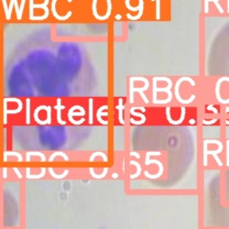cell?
I'll return each mask as SVG.
<instances>
[{
    "label": "cell",
    "instance_id": "1",
    "mask_svg": "<svg viewBox=\"0 0 229 229\" xmlns=\"http://www.w3.org/2000/svg\"><path fill=\"white\" fill-rule=\"evenodd\" d=\"M224 151V146L218 140H205L203 141V164L204 166H207V158L208 155L214 156L215 161L217 162L219 166H222V162L219 160L218 154Z\"/></svg>",
    "mask_w": 229,
    "mask_h": 229
},
{
    "label": "cell",
    "instance_id": "2",
    "mask_svg": "<svg viewBox=\"0 0 229 229\" xmlns=\"http://www.w3.org/2000/svg\"><path fill=\"white\" fill-rule=\"evenodd\" d=\"M124 4H126L127 9H129V10L138 11V15H135V17H132L131 15L127 13L126 17L129 20H139L142 17V15H143V7H144V0H126Z\"/></svg>",
    "mask_w": 229,
    "mask_h": 229
},
{
    "label": "cell",
    "instance_id": "3",
    "mask_svg": "<svg viewBox=\"0 0 229 229\" xmlns=\"http://www.w3.org/2000/svg\"><path fill=\"white\" fill-rule=\"evenodd\" d=\"M150 155H161V152H159V151H155V152H153V151L150 152V151H148V152L146 153V161H144V164H146V165H149V164H158L159 167H160V170H159V172H158L156 174H149V172L146 171L144 172V175H146L148 178H159L163 174L164 165L163 163L159 160H150Z\"/></svg>",
    "mask_w": 229,
    "mask_h": 229
},
{
    "label": "cell",
    "instance_id": "4",
    "mask_svg": "<svg viewBox=\"0 0 229 229\" xmlns=\"http://www.w3.org/2000/svg\"><path fill=\"white\" fill-rule=\"evenodd\" d=\"M183 82H189L192 86H195L196 83H195V80H193V78H191V77L184 76V77H181L180 80H177V82L175 84V96H176V100H177L178 102H181V104L187 105V104H191L192 102H194V99L196 98V96H195V95H192L189 99H183L182 97H181V95H180V86H181V84H182Z\"/></svg>",
    "mask_w": 229,
    "mask_h": 229
},
{
    "label": "cell",
    "instance_id": "5",
    "mask_svg": "<svg viewBox=\"0 0 229 229\" xmlns=\"http://www.w3.org/2000/svg\"><path fill=\"white\" fill-rule=\"evenodd\" d=\"M135 80H133L132 77L129 80V102H130V104H133V102H135V97H133V94H135V91L141 95V97H142V99H143L144 104H149V99L147 98V96L144 95V91L149 88L150 83H144V86H143V87L135 88V86H133V83H135Z\"/></svg>",
    "mask_w": 229,
    "mask_h": 229
},
{
    "label": "cell",
    "instance_id": "6",
    "mask_svg": "<svg viewBox=\"0 0 229 229\" xmlns=\"http://www.w3.org/2000/svg\"><path fill=\"white\" fill-rule=\"evenodd\" d=\"M76 108H77V105L76 106H73V107H71V109H69L68 113H67V119L71 121V124H82L84 121H85V119H84V118H82L80 121H77V120L74 119V116H82V117H83L86 113H84V111L75 113V111H76Z\"/></svg>",
    "mask_w": 229,
    "mask_h": 229
},
{
    "label": "cell",
    "instance_id": "7",
    "mask_svg": "<svg viewBox=\"0 0 229 229\" xmlns=\"http://www.w3.org/2000/svg\"><path fill=\"white\" fill-rule=\"evenodd\" d=\"M170 110H171V107H169V106H167L166 109H165L167 121H169L170 124H183V121H184V119H185V113H186L185 107H184V106H182V107H181V117H180V119H178V120H173V119H172Z\"/></svg>",
    "mask_w": 229,
    "mask_h": 229
},
{
    "label": "cell",
    "instance_id": "8",
    "mask_svg": "<svg viewBox=\"0 0 229 229\" xmlns=\"http://www.w3.org/2000/svg\"><path fill=\"white\" fill-rule=\"evenodd\" d=\"M56 1H57V0H53V1H52L51 10H52V13H53V17L56 18L57 20H63V21H64V20H67L68 18H71L72 15H73V12H72V11H68L65 15H58L57 11H56ZM72 1H73V0H67V2H68V4H71Z\"/></svg>",
    "mask_w": 229,
    "mask_h": 229
},
{
    "label": "cell",
    "instance_id": "9",
    "mask_svg": "<svg viewBox=\"0 0 229 229\" xmlns=\"http://www.w3.org/2000/svg\"><path fill=\"white\" fill-rule=\"evenodd\" d=\"M65 108V106L62 105V99L61 98H57L56 100V106H54V109L56 110V119H57V122L60 124H66V121L65 120L62 119V110Z\"/></svg>",
    "mask_w": 229,
    "mask_h": 229
},
{
    "label": "cell",
    "instance_id": "10",
    "mask_svg": "<svg viewBox=\"0 0 229 229\" xmlns=\"http://www.w3.org/2000/svg\"><path fill=\"white\" fill-rule=\"evenodd\" d=\"M107 110H108V106L104 105V106H102L98 110H97V115H96V116H97V120H98L102 124H104V126H107V124H108V121H107V120L105 121V120L102 119V116H106V117L108 116Z\"/></svg>",
    "mask_w": 229,
    "mask_h": 229
},
{
    "label": "cell",
    "instance_id": "11",
    "mask_svg": "<svg viewBox=\"0 0 229 229\" xmlns=\"http://www.w3.org/2000/svg\"><path fill=\"white\" fill-rule=\"evenodd\" d=\"M115 108L118 110V119H119V124H124V100H122V98L118 99V106H116Z\"/></svg>",
    "mask_w": 229,
    "mask_h": 229
},
{
    "label": "cell",
    "instance_id": "12",
    "mask_svg": "<svg viewBox=\"0 0 229 229\" xmlns=\"http://www.w3.org/2000/svg\"><path fill=\"white\" fill-rule=\"evenodd\" d=\"M13 1V7L15 8V13H17V19L21 20L22 13H23V9H24V4H26V0H21V4L19 6L17 0H12Z\"/></svg>",
    "mask_w": 229,
    "mask_h": 229
},
{
    "label": "cell",
    "instance_id": "13",
    "mask_svg": "<svg viewBox=\"0 0 229 229\" xmlns=\"http://www.w3.org/2000/svg\"><path fill=\"white\" fill-rule=\"evenodd\" d=\"M31 171V169L30 167H27L26 169V177L27 178H42L43 176H45V173H46V170H45V167H41V173L40 174H35V175H32L30 173Z\"/></svg>",
    "mask_w": 229,
    "mask_h": 229
},
{
    "label": "cell",
    "instance_id": "14",
    "mask_svg": "<svg viewBox=\"0 0 229 229\" xmlns=\"http://www.w3.org/2000/svg\"><path fill=\"white\" fill-rule=\"evenodd\" d=\"M32 155H37V156H40L41 158V162H46L47 159H46V156H45V154L42 152H27V162H30V158Z\"/></svg>",
    "mask_w": 229,
    "mask_h": 229
},
{
    "label": "cell",
    "instance_id": "15",
    "mask_svg": "<svg viewBox=\"0 0 229 229\" xmlns=\"http://www.w3.org/2000/svg\"><path fill=\"white\" fill-rule=\"evenodd\" d=\"M89 173H91V175L94 178H97V180H99V178L105 177L106 175H107V173H108V167H104V172H102V174H96V173H95L94 167H89Z\"/></svg>",
    "mask_w": 229,
    "mask_h": 229
},
{
    "label": "cell",
    "instance_id": "16",
    "mask_svg": "<svg viewBox=\"0 0 229 229\" xmlns=\"http://www.w3.org/2000/svg\"><path fill=\"white\" fill-rule=\"evenodd\" d=\"M130 164L131 165H135V166H137V172H135V174H130L129 175V177L131 178V180H133V178H137L138 176H140V174H141V165L137 162V161H130Z\"/></svg>",
    "mask_w": 229,
    "mask_h": 229
},
{
    "label": "cell",
    "instance_id": "17",
    "mask_svg": "<svg viewBox=\"0 0 229 229\" xmlns=\"http://www.w3.org/2000/svg\"><path fill=\"white\" fill-rule=\"evenodd\" d=\"M8 155L17 156V158H18V160H19V162H22V161H23V158H22V155L19 152H13V151H4V161H7Z\"/></svg>",
    "mask_w": 229,
    "mask_h": 229
},
{
    "label": "cell",
    "instance_id": "18",
    "mask_svg": "<svg viewBox=\"0 0 229 229\" xmlns=\"http://www.w3.org/2000/svg\"><path fill=\"white\" fill-rule=\"evenodd\" d=\"M49 172H50V174H51V176H53L54 178H64L65 176H67L68 175V170H65V171L63 172L62 174H56L54 171H53V169L52 167H49Z\"/></svg>",
    "mask_w": 229,
    "mask_h": 229
},
{
    "label": "cell",
    "instance_id": "19",
    "mask_svg": "<svg viewBox=\"0 0 229 229\" xmlns=\"http://www.w3.org/2000/svg\"><path fill=\"white\" fill-rule=\"evenodd\" d=\"M56 156H62V158L65 161H68L69 160L68 156L66 155L64 152H55V153H53V154H51V156L49 158V160H47V161H49V162H53V161L55 160V158H56Z\"/></svg>",
    "mask_w": 229,
    "mask_h": 229
},
{
    "label": "cell",
    "instance_id": "20",
    "mask_svg": "<svg viewBox=\"0 0 229 229\" xmlns=\"http://www.w3.org/2000/svg\"><path fill=\"white\" fill-rule=\"evenodd\" d=\"M95 156H102V161H104V162H107V161H108V158H107V155H106L105 153H102V152H94L91 155V158H89V162H93V161L95 160Z\"/></svg>",
    "mask_w": 229,
    "mask_h": 229
},
{
    "label": "cell",
    "instance_id": "21",
    "mask_svg": "<svg viewBox=\"0 0 229 229\" xmlns=\"http://www.w3.org/2000/svg\"><path fill=\"white\" fill-rule=\"evenodd\" d=\"M93 102H94V99L89 98L88 100V108H89V113H88V122L89 124H93Z\"/></svg>",
    "mask_w": 229,
    "mask_h": 229
},
{
    "label": "cell",
    "instance_id": "22",
    "mask_svg": "<svg viewBox=\"0 0 229 229\" xmlns=\"http://www.w3.org/2000/svg\"><path fill=\"white\" fill-rule=\"evenodd\" d=\"M30 98H27L26 99V105H27V110H26V121H27V124H30Z\"/></svg>",
    "mask_w": 229,
    "mask_h": 229
},
{
    "label": "cell",
    "instance_id": "23",
    "mask_svg": "<svg viewBox=\"0 0 229 229\" xmlns=\"http://www.w3.org/2000/svg\"><path fill=\"white\" fill-rule=\"evenodd\" d=\"M150 1H155V18L159 20L161 19V13H160V0H150Z\"/></svg>",
    "mask_w": 229,
    "mask_h": 229
},
{
    "label": "cell",
    "instance_id": "24",
    "mask_svg": "<svg viewBox=\"0 0 229 229\" xmlns=\"http://www.w3.org/2000/svg\"><path fill=\"white\" fill-rule=\"evenodd\" d=\"M130 113L131 115H133V116H137V117H140L143 121H147V117L143 115V113H135V108L133 107H131V109H130Z\"/></svg>",
    "mask_w": 229,
    "mask_h": 229
},
{
    "label": "cell",
    "instance_id": "25",
    "mask_svg": "<svg viewBox=\"0 0 229 229\" xmlns=\"http://www.w3.org/2000/svg\"><path fill=\"white\" fill-rule=\"evenodd\" d=\"M51 111H52V107H51V106H47V109H46V121H47V124H50L52 122Z\"/></svg>",
    "mask_w": 229,
    "mask_h": 229
},
{
    "label": "cell",
    "instance_id": "26",
    "mask_svg": "<svg viewBox=\"0 0 229 229\" xmlns=\"http://www.w3.org/2000/svg\"><path fill=\"white\" fill-rule=\"evenodd\" d=\"M217 121H218V118H214V119H211V120L203 119V124H215V122H217Z\"/></svg>",
    "mask_w": 229,
    "mask_h": 229
},
{
    "label": "cell",
    "instance_id": "27",
    "mask_svg": "<svg viewBox=\"0 0 229 229\" xmlns=\"http://www.w3.org/2000/svg\"><path fill=\"white\" fill-rule=\"evenodd\" d=\"M226 160H227V166H229V140H227V153H226Z\"/></svg>",
    "mask_w": 229,
    "mask_h": 229
},
{
    "label": "cell",
    "instance_id": "28",
    "mask_svg": "<svg viewBox=\"0 0 229 229\" xmlns=\"http://www.w3.org/2000/svg\"><path fill=\"white\" fill-rule=\"evenodd\" d=\"M207 109H208V110H211V111H213L214 113H216V115H218V110L216 109V108H215V107H214L213 105H208V106H207Z\"/></svg>",
    "mask_w": 229,
    "mask_h": 229
},
{
    "label": "cell",
    "instance_id": "29",
    "mask_svg": "<svg viewBox=\"0 0 229 229\" xmlns=\"http://www.w3.org/2000/svg\"><path fill=\"white\" fill-rule=\"evenodd\" d=\"M2 177L4 178L8 177V169L7 167H4V169H2Z\"/></svg>",
    "mask_w": 229,
    "mask_h": 229
},
{
    "label": "cell",
    "instance_id": "30",
    "mask_svg": "<svg viewBox=\"0 0 229 229\" xmlns=\"http://www.w3.org/2000/svg\"><path fill=\"white\" fill-rule=\"evenodd\" d=\"M13 171H15V173L17 174V176H18L19 178H22V177H23V176H22V174L20 173V171H19L17 167H13Z\"/></svg>",
    "mask_w": 229,
    "mask_h": 229
},
{
    "label": "cell",
    "instance_id": "31",
    "mask_svg": "<svg viewBox=\"0 0 229 229\" xmlns=\"http://www.w3.org/2000/svg\"><path fill=\"white\" fill-rule=\"evenodd\" d=\"M130 155H131V156H135L137 159H140V154H139V153H137V152H132V151H131V152H130Z\"/></svg>",
    "mask_w": 229,
    "mask_h": 229
},
{
    "label": "cell",
    "instance_id": "32",
    "mask_svg": "<svg viewBox=\"0 0 229 229\" xmlns=\"http://www.w3.org/2000/svg\"><path fill=\"white\" fill-rule=\"evenodd\" d=\"M111 177H113V178H118V173H113Z\"/></svg>",
    "mask_w": 229,
    "mask_h": 229
},
{
    "label": "cell",
    "instance_id": "33",
    "mask_svg": "<svg viewBox=\"0 0 229 229\" xmlns=\"http://www.w3.org/2000/svg\"><path fill=\"white\" fill-rule=\"evenodd\" d=\"M121 19V15H116V20H120Z\"/></svg>",
    "mask_w": 229,
    "mask_h": 229
},
{
    "label": "cell",
    "instance_id": "34",
    "mask_svg": "<svg viewBox=\"0 0 229 229\" xmlns=\"http://www.w3.org/2000/svg\"><path fill=\"white\" fill-rule=\"evenodd\" d=\"M227 12L229 13V0L227 1Z\"/></svg>",
    "mask_w": 229,
    "mask_h": 229
},
{
    "label": "cell",
    "instance_id": "35",
    "mask_svg": "<svg viewBox=\"0 0 229 229\" xmlns=\"http://www.w3.org/2000/svg\"><path fill=\"white\" fill-rule=\"evenodd\" d=\"M189 124H195V121H194V120H189Z\"/></svg>",
    "mask_w": 229,
    "mask_h": 229
},
{
    "label": "cell",
    "instance_id": "36",
    "mask_svg": "<svg viewBox=\"0 0 229 229\" xmlns=\"http://www.w3.org/2000/svg\"><path fill=\"white\" fill-rule=\"evenodd\" d=\"M226 113H229V107H226Z\"/></svg>",
    "mask_w": 229,
    "mask_h": 229
},
{
    "label": "cell",
    "instance_id": "37",
    "mask_svg": "<svg viewBox=\"0 0 229 229\" xmlns=\"http://www.w3.org/2000/svg\"><path fill=\"white\" fill-rule=\"evenodd\" d=\"M225 122H226V124H228V126H229V120H226Z\"/></svg>",
    "mask_w": 229,
    "mask_h": 229
}]
</instances>
